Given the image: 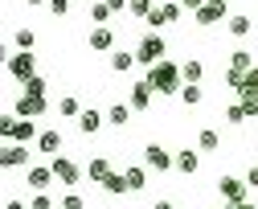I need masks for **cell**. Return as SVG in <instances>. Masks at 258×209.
<instances>
[{"instance_id": "obj_1", "label": "cell", "mask_w": 258, "mask_h": 209, "mask_svg": "<svg viewBox=\"0 0 258 209\" xmlns=\"http://www.w3.org/2000/svg\"><path fill=\"white\" fill-rule=\"evenodd\" d=\"M148 82H152L156 94H180V90H184V70H180L172 58H164V62H156V66L148 70Z\"/></svg>"}, {"instance_id": "obj_2", "label": "cell", "mask_w": 258, "mask_h": 209, "mask_svg": "<svg viewBox=\"0 0 258 209\" xmlns=\"http://www.w3.org/2000/svg\"><path fill=\"white\" fill-rule=\"evenodd\" d=\"M164 58H168V41L160 37V33H144V37H140V45H136V62L152 70L156 62H164Z\"/></svg>"}, {"instance_id": "obj_3", "label": "cell", "mask_w": 258, "mask_h": 209, "mask_svg": "<svg viewBox=\"0 0 258 209\" xmlns=\"http://www.w3.org/2000/svg\"><path fill=\"white\" fill-rule=\"evenodd\" d=\"M49 168H53L57 185H66V189H78V185H82V177H86V168H78L70 156H53V160H49Z\"/></svg>"}, {"instance_id": "obj_4", "label": "cell", "mask_w": 258, "mask_h": 209, "mask_svg": "<svg viewBox=\"0 0 258 209\" xmlns=\"http://www.w3.org/2000/svg\"><path fill=\"white\" fill-rule=\"evenodd\" d=\"M217 193L225 197V205H242L246 201V193H250V185H246V177H217Z\"/></svg>"}, {"instance_id": "obj_5", "label": "cell", "mask_w": 258, "mask_h": 209, "mask_svg": "<svg viewBox=\"0 0 258 209\" xmlns=\"http://www.w3.org/2000/svg\"><path fill=\"white\" fill-rule=\"evenodd\" d=\"M144 168L148 172H172L176 168V156L168 148H160V144H148L144 148Z\"/></svg>"}, {"instance_id": "obj_6", "label": "cell", "mask_w": 258, "mask_h": 209, "mask_svg": "<svg viewBox=\"0 0 258 209\" xmlns=\"http://www.w3.org/2000/svg\"><path fill=\"white\" fill-rule=\"evenodd\" d=\"M9 74L25 86L29 78H37V58L33 54H9Z\"/></svg>"}, {"instance_id": "obj_7", "label": "cell", "mask_w": 258, "mask_h": 209, "mask_svg": "<svg viewBox=\"0 0 258 209\" xmlns=\"http://www.w3.org/2000/svg\"><path fill=\"white\" fill-rule=\"evenodd\" d=\"M53 181H57V177H53L49 164H29V168H25V185L33 189V193H45Z\"/></svg>"}, {"instance_id": "obj_8", "label": "cell", "mask_w": 258, "mask_h": 209, "mask_svg": "<svg viewBox=\"0 0 258 209\" xmlns=\"http://www.w3.org/2000/svg\"><path fill=\"white\" fill-rule=\"evenodd\" d=\"M45 111H49V102H45V98H33V94H21L17 107H13L17 119H41Z\"/></svg>"}, {"instance_id": "obj_9", "label": "cell", "mask_w": 258, "mask_h": 209, "mask_svg": "<svg viewBox=\"0 0 258 209\" xmlns=\"http://www.w3.org/2000/svg\"><path fill=\"white\" fill-rule=\"evenodd\" d=\"M152 98H156V90H152V82H148V78L132 82V98H127V102H132L136 111H148V107H152Z\"/></svg>"}, {"instance_id": "obj_10", "label": "cell", "mask_w": 258, "mask_h": 209, "mask_svg": "<svg viewBox=\"0 0 258 209\" xmlns=\"http://www.w3.org/2000/svg\"><path fill=\"white\" fill-rule=\"evenodd\" d=\"M90 49L115 54V33H111V25H94V29H90Z\"/></svg>"}, {"instance_id": "obj_11", "label": "cell", "mask_w": 258, "mask_h": 209, "mask_svg": "<svg viewBox=\"0 0 258 209\" xmlns=\"http://www.w3.org/2000/svg\"><path fill=\"white\" fill-rule=\"evenodd\" d=\"M0 164H5V168H29V148L25 144H5Z\"/></svg>"}, {"instance_id": "obj_12", "label": "cell", "mask_w": 258, "mask_h": 209, "mask_svg": "<svg viewBox=\"0 0 258 209\" xmlns=\"http://www.w3.org/2000/svg\"><path fill=\"white\" fill-rule=\"evenodd\" d=\"M103 123H107V111H94V107H86V111L78 115V131H82V135H94Z\"/></svg>"}, {"instance_id": "obj_13", "label": "cell", "mask_w": 258, "mask_h": 209, "mask_svg": "<svg viewBox=\"0 0 258 209\" xmlns=\"http://www.w3.org/2000/svg\"><path fill=\"white\" fill-rule=\"evenodd\" d=\"M111 172H115V168H111V160H107V156H94V160L86 164V177H90L94 185H107Z\"/></svg>"}, {"instance_id": "obj_14", "label": "cell", "mask_w": 258, "mask_h": 209, "mask_svg": "<svg viewBox=\"0 0 258 209\" xmlns=\"http://www.w3.org/2000/svg\"><path fill=\"white\" fill-rule=\"evenodd\" d=\"M132 102H111V107H107V123L111 127H127V123H132Z\"/></svg>"}, {"instance_id": "obj_15", "label": "cell", "mask_w": 258, "mask_h": 209, "mask_svg": "<svg viewBox=\"0 0 258 209\" xmlns=\"http://www.w3.org/2000/svg\"><path fill=\"white\" fill-rule=\"evenodd\" d=\"M37 152H45L49 160L61 156V131H41V135H37Z\"/></svg>"}, {"instance_id": "obj_16", "label": "cell", "mask_w": 258, "mask_h": 209, "mask_svg": "<svg viewBox=\"0 0 258 209\" xmlns=\"http://www.w3.org/2000/svg\"><path fill=\"white\" fill-rule=\"evenodd\" d=\"M192 21H197L201 29H213L217 21H230V17H225V9H217V5H205L201 13H192Z\"/></svg>"}, {"instance_id": "obj_17", "label": "cell", "mask_w": 258, "mask_h": 209, "mask_svg": "<svg viewBox=\"0 0 258 209\" xmlns=\"http://www.w3.org/2000/svg\"><path fill=\"white\" fill-rule=\"evenodd\" d=\"M225 29H230V37H238V41H242V37H250V29H254V21H250L246 13H234L230 21H225Z\"/></svg>"}, {"instance_id": "obj_18", "label": "cell", "mask_w": 258, "mask_h": 209, "mask_svg": "<svg viewBox=\"0 0 258 209\" xmlns=\"http://www.w3.org/2000/svg\"><path fill=\"white\" fill-rule=\"evenodd\" d=\"M197 152H221V131H217V127H201V135H197Z\"/></svg>"}, {"instance_id": "obj_19", "label": "cell", "mask_w": 258, "mask_h": 209, "mask_svg": "<svg viewBox=\"0 0 258 209\" xmlns=\"http://www.w3.org/2000/svg\"><path fill=\"white\" fill-rule=\"evenodd\" d=\"M123 177H127V193H140L148 185V168L144 164H132V168H123Z\"/></svg>"}, {"instance_id": "obj_20", "label": "cell", "mask_w": 258, "mask_h": 209, "mask_svg": "<svg viewBox=\"0 0 258 209\" xmlns=\"http://www.w3.org/2000/svg\"><path fill=\"white\" fill-rule=\"evenodd\" d=\"M201 168V156L192 152V148H184V152H176V172H184V177H192V172Z\"/></svg>"}, {"instance_id": "obj_21", "label": "cell", "mask_w": 258, "mask_h": 209, "mask_svg": "<svg viewBox=\"0 0 258 209\" xmlns=\"http://www.w3.org/2000/svg\"><path fill=\"white\" fill-rule=\"evenodd\" d=\"M238 102L246 107V115H250V119H258V86H250V82H246V86L238 90Z\"/></svg>"}, {"instance_id": "obj_22", "label": "cell", "mask_w": 258, "mask_h": 209, "mask_svg": "<svg viewBox=\"0 0 258 209\" xmlns=\"http://www.w3.org/2000/svg\"><path fill=\"white\" fill-rule=\"evenodd\" d=\"M82 111H86V107H82V102H78L74 94H66V98H57V115H61V119H78Z\"/></svg>"}, {"instance_id": "obj_23", "label": "cell", "mask_w": 258, "mask_h": 209, "mask_svg": "<svg viewBox=\"0 0 258 209\" xmlns=\"http://www.w3.org/2000/svg\"><path fill=\"white\" fill-rule=\"evenodd\" d=\"M180 70H184V82H188V86H201V78H205V66H201L197 58H188Z\"/></svg>"}, {"instance_id": "obj_24", "label": "cell", "mask_w": 258, "mask_h": 209, "mask_svg": "<svg viewBox=\"0 0 258 209\" xmlns=\"http://www.w3.org/2000/svg\"><path fill=\"white\" fill-rule=\"evenodd\" d=\"M230 70L250 74V70H254V54H250V49H234V54H230Z\"/></svg>"}, {"instance_id": "obj_25", "label": "cell", "mask_w": 258, "mask_h": 209, "mask_svg": "<svg viewBox=\"0 0 258 209\" xmlns=\"http://www.w3.org/2000/svg\"><path fill=\"white\" fill-rule=\"evenodd\" d=\"M132 66H136V54H127V49H115L111 54V70H115V74H127Z\"/></svg>"}, {"instance_id": "obj_26", "label": "cell", "mask_w": 258, "mask_h": 209, "mask_svg": "<svg viewBox=\"0 0 258 209\" xmlns=\"http://www.w3.org/2000/svg\"><path fill=\"white\" fill-rule=\"evenodd\" d=\"M127 13H132L136 21H148L156 13V5H152V0H127Z\"/></svg>"}, {"instance_id": "obj_27", "label": "cell", "mask_w": 258, "mask_h": 209, "mask_svg": "<svg viewBox=\"0 0 258 209\" xmlns=\"http://www.w3.org/2000/svg\"><path fill=\"white\" fill-rule=\"evenodd\" d=\"M21 94H33V98H45V94H49V82H45V78L37 74V78H29V82H25V90H21Z\"/></svg>"}, {"instance_id": "obj_28", "label": "cell", "mask_w": 258, "mask_h": 209, "mask_svg": "<svg viewBox=\"0 0 258 209\" xmlns=\"http://www.w3.org/2000/svg\"><path fill=\"white\" fill-rule=\"evenodd\" d=\"M33 41H37V37H33V29H17V33H13V45H17L21 54L33 49Z\"/></svg>"}, {"instance_id": "obj_29", "label": "cell", "mask_w": 258, "mask_h": 209, "mask_svg": "<svg viewBox=\"0 0 258 209\" xmlns=\"http://www.w3.org/2000/svg\"><path fill=\"white\" fill-rule=\"evenodd\" d=\"M111 13H115V9H111V5H103V0H94V5H90V21H94V25H107V21H111Z\"/></svg>"}, {"instance_id": "obj_30", "label": "cell", "mask_w": 258, "mask_h": 209, "mask_svg": "<svg viewBox=\"0 0 258 209\" xmlns=\"http://www.w3.org/2000/svg\"><path fill=\"white\" fill-rule=\"evenodd\" d=\"M250 115H246V107H242V102H230V107H225V123H230V127H238V123H246Z\"/></svg>"}, {"instance_id": "obj_31", "label": "cell", "mask_w": 258, "mask_h": 209, "mask_svg": "<svg viewBox=\"0 0 258 209\" xmlns=\"http://www.w3.org/2000/svg\"><path fill=\"white\" fill-rule=\"evenodd\" d=\"M111 197H119V193H127V177H123V172H111V177H107V185H103Z\"/></svg>"}, {"instance_id": "obj_32", "label": "cell", "mask_w": 258, "mask_h": 209, "mask_svg": "<svg viewBox=\"0 0 258 209\" xmlns=\"http://www.w3.org/2000/svg\"><path fill=\"white\" fill-rule=\"evenodd\" d=\"M201 98H205V90H201V86H188V82H184V90H180V102H184V107H197Z\"/></svg>"}, {"instance_id": "obj_33", "label": "cell", "mask_w": 258, "mask_h": 209, "mask_svg": "<svg viewBox=\"0 0 258 209\" xmlns=\"http://www.w3.org/2000/svg\"><path fill=\"white\" fill-rule=\"evenodd\" d=\"M180 5H176V0H164V5H160V17H164V25H172V21H180Z\"/></svg>"}, {"instance_id": "obj_34", "label": "cell", "mask_w": 258, "mask_h": 209, "mask_svg": "<svg viewBox=\"0 0 258 209\" xmlns=\"http://www.w3.org/2000/svg\"><path fill=\"white\" fill-rule=\"evenodd\" d=\"M29 209H57L49 193H33V201H29Z\"/></svg>"}, {"instance_id": "obj_35", "label": "cell", "mask_w": 258, "mask_h": 209, "mask_svg": "<svg viewBox=\"0 0 258 209\" xmlns=\"http://www.w3.org/2000/svg\"><path fill=\"white\" fill-rule=\"evenodd\" d=\"M57 205H61V209H86V201H82L78 193H66V197H61Z\"/></svg>"}, {"instance_id": "obj_36", "label": "cell", "mask_w": 258, "mask_h": 209, "mask_svg": "<svg viewBox=\"0 0 258 209\" xmlns=\"http://www.w3.org/2000/svg\"><path fill=\"white\" fill-rule=\"evenodd\" d=\"M70 5H74V0H49V13H53V17H66Z\"/></svg>"}, {"instance_id": "obj_37", "label": "cell", "mask_w": 258, "mask_h": 209, "mask_svg": "<svg viewBox=\"0 0 258 209\" xmlns=\"http://www.w3.org/2000/svg\"><path fill=\"white\" fill-rule=\"evenodd\" d=\"M176 5H180V9H184V13H201V9H205V5H209V0H176Z\"/></svg>"}, {"instance_id": "obj_38", "label": "cell", "mask_w": 258, "mask_h": 209, "mask_svg": "<svg viewBox=\"0 0 258 209\" xmlns=\"http://www.w3.org/2000/svg\"><path fill=\"white\" fill-rule=\"evenodd\" d=\"M246 185L258 193V164H250V168H246Z\"/></svg>"}, {"instance_id": "obj_39", "label": "cell", "mask_w": 258, "mask_h": 209, "mask_svg": "<svg viewBox=\"0 0 258 209\" xmlns=\"http://www.w3.org/2000/svg\"><path fill=\"white\" fill-rule=\"evenodd\" d=\"M5 209H29V205H25V201H17V197H9V201H5Z\"/></svg>"}, {"instance_id": "obj_40", "label": "cell", "mask_w": 258, "mask_h": 209, "mask_svg": "<svg viewBox=\"0 0 258 209\" xmlns=\"http://www.w3.org/2000/svg\"><path fill=\"white\" fill-rule=\"evenodd\" d=\"M250 86H258V62H254V70H250V78H246Z\"/></svg>"}, {"instance_id": "obj_41", "label": "cell", "mask_w": 258, "mask_h": 209, "mask_svg": "<svg viewBox=\"0 0 258 209\" xmlns=\"http://www.w3.org/2000/svg\"><path fill=\"white\" fill-rule=\"evenodd\" d=\"M103 5H111V9H127V0H103Z\"/></svg>"}, {"instance_id": "obj_42", "label": "cell", "mask_w": 258, "mask_h": 209, "mask_svg": "<svg viewBox=\"0 0 258 209\" xmlns=\"http://www.w3.org/2000/svg\"><path fill=\"white\" fill-rule=\"evenodd\" d=\"M152 209H176V205H172V201H156Z\"/></svg>"}, {"instance_id": "obj_43", "label": "cell", "mask_w": 258, "mask_h": 209, "mask_svg": "<svg viewBox=\"0 0 258 209\" xmlns=\"http://www.w3.org/2000/svg\"><path fill=\"white\" fill-rule=\"evenodd\" d=\"M25 5H29V9H41V5H49V0H25Z\"/></svg>"}, {"instance_id": "obj_44", "label": "cell", "mask_w": 258, "mask_h": 209, "mask_svg": "<svg viewBox=\"0 0 258 209\" xmlns=\"http://www.w3.org/2000/svg\"><path fill=\"white\" fill-rule=\"evenodd\" d=\"M238 209H258V205H254V201H242V205H238Z\"/></svg>"}, {"instance_id": "obj_45", "label": "cell", "mask_w": 258, "mask_h": 209, "mask_svg": "<svg viewBox=\"0 0 258 209\" xmlns=\"http://www.w3.org/2000/svg\"><path fill=\"white\" fill-rule=\"evenodd\" d=\"M209 5H217V9H225V5H230V0H209Z\"/></svg>"}, {"instance_id": "obj_46", "label": "cell", "mask_w": 258, "mask_h": 209, "mask_svg": "<svg viewBox=\"0 0 258 209\" xmlns=\"http://www.w3.org/2000/svg\"><path fill=\"white\" fill-rule=\"evenodd\" d=\"M254 135H258V123H254Z\"/></svg>"}, {"instance_id": "obj_47", "label": "cell", "mask_w": 258, "mask_h": 209, "mask_svg": "<svg viewBox=\"0 0 258 209\" xmlns=\"http://www.w3.org/2000/svg\"><path fill=\"white\" fill-rule=\"evenodd\" d=\"M57 209H61V205H57Z\"/></svg>"}]
</instances>
